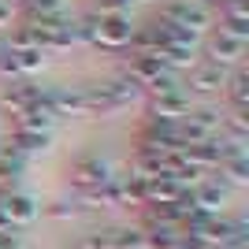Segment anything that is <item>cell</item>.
<instances>
[{
	"label": "cell",
	"mask_w": 249,
	"mask_h": 249,
	"mask_svg": "<svg viewBox=\"0 0 249 249\" xmlns=\"http://www.w3.org/2000/svg\"><path fill=\"white\" fill-rule=\"evenodd\" d=\"M49 142H52V134L15 130V134H11V153H19L22 160H26V156H37V153H45V149H49Z\"/></svg>",
	"instance_id": "obj_13"
},
{
	"label": "cell",
	"mask_w": 249,
	"mask_h": 249,
	"mask_svg": "<svg viewBox=\"0 0 249 249\" xmlns=\"http://www.w3.org/2000/svg\"><path fill=\"white\" fill-rule=\"evenodd\" d=\"M78 208H74V201H56V205H49V216L52 219H71Z\"/></svg>",
	"instance_id": "obj_20"
},
{
	"label": "cell",
	"mask_w": 249,
	"mask_h": 249,
	"mask_svg": "<svg viewBox=\"0 0 249 249\" xmlns=\"http://www.w3.org/2000/svg\"><path fill=\"white\" fill-rule=\"evenodd\" d=\"M223 93L231 97V112H246V104H249V74L242 71V67L227 74V86H223Z\"/></svg>",
	"instance_id": "obj_14"
},
{
	"label": "cell",
	"mask_w": 249,
	"mask_h": 249,
	"mask_svg": "<svg viewBox=\"0 0 249 249\" xmlns=\"http://www.w3.org/2000/svg\"><path fill=\"white\" fill-rule=\"evenodd\" d=\"M71 182L78 190H97L104 182H112V167L104 164L101 156H82V160H74L71 167Z\"/></svg>",
	"instance_id": "obj_6"
},
{
	"label": "cell",
	"mask_w": 249,
	"mask_h": 249,
	"mask_svg": "<svg viewBox=\"0 0 249 249\" xmlns=\"http://www.w3.org/2000/svg\"><path fill=\"white\" fill-rule=\"evenodd\" d=\"M22 4H26V0H22Z\"/></svg>",
	"instance_id": "obj_26"
},
{
	"label": "cell",
	"mask_w": 249,
	"mask_h": 249,
	"mask_svg": "<svg viewBox=\"0 0 249 249\" xmlns=\"http://www.w3.org/2000/svg\"><path fill=\"white\" fill-rule=\"evenodd\" d=\"M208 4H219V8H227V4H234V0H208Z\"/></svg>",
	"instance_id": "obj_24"
},
{
	"label": "cell",
	"mask_w": 249,
	"mask_h": 249,
	"mask_svg": "<svg viewBox=\"0 0 249 249\" xmlns=\"http://www.w3.org/2000/svg\"><path fill=\"white\" fill-rule=\"evenodd\" d=\"M15 56V71H19V78L22 74H37L45 67V52L41 49H30V52H11Z\"/></svg>",
	"instance_id": "obj_17"
},
{
	"label": "cell",
	"mask_w": 249,
	"mask_h": 249,
	"mask_svg": "<svg viewBox=\"0 0 249 249\" xmlns=\"http://www.w3.org/2000/svg\"><path fill=\"white\" fill-rule=\"evenodd\" d=\"M0 249H22L19 234H15V231H4V234H0Z\"/></svg>",
	"instance_id": "obj_22"
},
{
	"label": "cell",
	"mask_w": 249,
	"mask_h": 249,
	"mask_svg": "<svg viewBox=\"0 0 249 249\" xmlns=\"http://www.w3.org/2000/svg\"><path fill=\"white\" fill-rule=\"evenodd\" d=\"M223 108H216V104H201V108H190V123H197L201 130H208V134H219V126H223Z\"/></svg>",
	"instance_id": "obj_15"
},
{
	"label": "cell",
	"mask_w": 249,
	"mask_h": 249,
	"mask_svg": "<svg viewBox=\"0 0 249 249\" xmlns=\"http://www.w3.org/2000/svg\"><path fill=\"white\" fill-rule=\"evenodd\" d=\"M11 19H15V4H11V0H0V30H8Z\"/></svg>",
	"instance_id": "obj_21"
},
{
	"label": "cell",
	"mask_w": 249,
	"mask_h": 249,
	"mask_svg": "<svg viewBox=\"0 0 249 249\" xmlns=\"http://www.w3.org/2000/svg\"><path fill=\"white\" fill-rule=\"evenodd\" d=\"M246 45L242 37H231V34L216 30L212 37H208V63H219V67H227V63H238L242 56H246Z\"/></svg>",
	"instance_id": "obj_9"
},
{
	"label": "cell",
	"mask_w": 249,
	"mask_h": 249,
	"mask_svg": "<svg viewBox=\"0 0 249 249\" xmlns=\"http://www.w3.org/2000/svg\"><path fill=\"white\" fill-rule=\"evenodd\" d=\"M126 78L138 86V89H149V93H164V89H175L171 82V71L156 56H130V67H126Z\"/></svg>",
	"instance_id": "obj_1"
},
{
	"label": "cell",
	"mask_w": 249,
	"mask_h": 249,
	"mask_svg": "<svg viewBox=\"0 0 249 249\" xmlns=\"http://www.w3.org/2000/svg\"><path fill=\"white\" fill-rule=\"evenodd\" d=\"M30 19H60L63 15V0H26Z\"/></svg>",
	"instance_id": "obj_18"
},
{
	"label": "cell",
	"mask_w": 249,
	"mask_h": 249,
	"mask_svg": "<svg viewBox=\"0 0 249 249\" xmlns=\"http://www.w3.org/2000/svg\"><path fill=\"white\" fill-rule=\"evenodd\" d=\"M190 97L182 93V89H164V93H153V101H149V115H153V123H182V119H190Z\"/></svg>",
	"instance_id": "obj_4"
},
{
	"label": "cell",
	"mask_w": 249,
	"mask_h": 249,
	"mask_svg": "<svg viewBox=\"0 0 249 249\" xmlns=\"http://www.w3.org/2000/svg\"><path fill=\"white\" fill-rule=\"evenodd\" d=\"M190 208H197V212H205V216H219L223 212V205H227V182H201V186H194L186 194Z\"/></svg>",
	"instance_id": "obj_7"
},
{
	"label": "cell",
	"mask_w": 249,
	"mask_h": 249,
	"mask_svg": "<svg viewBox=\"0 0 249 249\" xmlns=\"http://www.w3.org/2000/svg\"><path fill=\"white\" fill-rule=\"evenodd\" d=\"M219 30L231 34V37H242V41H249V8H246V0H234V4H227V8H223Z\"/></svg>",
	"instance_id": "obj_11"
},
{
	"label": "cell",
	"mask_w": 249,
	"mask_h": 249,
	"mask_svg": "<svg viewBox=\"0 0 249 249\" xmlns=\"http://www.w3.org/2000/svg\"><path fill=\"white\" fill-rule=\"evenodd\" d=\"M134 22H130V11L126 15H97L93 22V45L101 49H126L130 37H134Z\"/></svg>",
	"instance_id": "obj_3"
},
{
	"label": "cell",
	"mask_w": 249,
	"mask_h": 249,
	"mask_svg": "<svg viewBox=\"0 0 249 249\" xmlns=\"http://www.w3.org/2000/svg\"><path fill=\"white\" fill-rule=\"evenodd\" d=\"M78 249H112V231H93L78 242Z\"/></svg>",
	"instance_id": "obj_19"
},
{
	"label": "cell",
	"mask_w": 249,
	"mask_h": 249,
	"mask_svg": "<svg viewBox=\"0 0 249 249\" xmlns=\"http://www.w3.org/2000/svg\"><path fill=\"white\" fill-rule=\"evenodd\" d=\"M142 197H145V205H178V201H186V190L175 178H153V182L142 186Z\"/></svg>",
	"instance_id": "obj_10"
},
{
	"label": "cell",
	"mask_w": 249,
	"mask_h": 249,
	"mask_svg": "<svg viewBox=\"0 0 249 249\" xmlns=\"http://www.w3.org/2000/svg\"><path fill=\"white\" fill-rule=\"evenodd\" d=\"M205 249H238V246H227V242H208Z\"/></svg>",
	"instance_id": "obj_23"
},
{
	"label": "cell",
	"mask_w": 249,
	"mask_h": 249,
	"mask_svg": "<svg viewBox=\"0 0 249 249\" xmlns=\"http://www.w3.org/2000/svg\"><path fill=\"white\" fill-rule=\"evenodd\" d=\"M0 52H4V41H0Z\"/></svg>",
	"instance_id": "obj_25"
},
{
	"label": "cell",
	"mask_w": 249,
	"mask_h": 249,
	"mask_svg": "<svg viewBox=\"0 0 249 249\" xmlns=\"http://www.w3.org/2000/svg\"><path fill=\"white\" fill-rule=\"evenodd\" d=\"M52 123H56V115H52L41 101H37V104H30L26 112H19V115H15V130H34V134H49V130H52Z\"/></svg>",
	"instance_id": "obj_12"
},
{
	"label": "cell",
	"mask_w": 249,
	"mask_h": 249,
	"mask_svg": "<svg viewBox=\"0 0 249 249\" xmlns=\"http://www.w3.org/2000/svg\"><path fill=\"white\" fill-rule=\"evenodd\" d=\"M227 67H219V63H194L190 67V89L194 93H223V86H227Z\"/></svg>",
	"instance_id": "obj_8"
},
{
	"label": "cell",
	"mask_w": 249,
	"mask_h": 249,
	"mask_svg": "<svg viewBox=\"0 0 249 249\" xmlns=\"http://www.w3.org/2000/svg\"><path fill=\"white\" fill-rule=\"evenodd\" d=\"M160 19L171 22V26H182V30H190V34H205L208 26H212L208 8L197 4V0H171V4H164Z\"/></svg>",
	"instance_id": "obj_2"
},
{
	"label": "cell",
	"mask_w": 249,
	"mask_h": 249,
	"mask_svg": "<svg viewBox=\"0 0 249 249\" xmlns=\"http://www.w3.org/2000/svg\"><path fill=\"white\" fill-rule=\"evenodd\" d=\"M0 212H4V219H8L11 231H15V227H30L41 208H37V201H34L30 194L8 190V194H0Z\"/></svg>",
	"instance_id": "obj_5"
},
{
	"label": "cell",
	"mask_w": 249,
	"mask_h": 249,
	"mask_svg": "<svg viewBox=\"0 0 249 249\" xmlns=\"http://www.w3.org/2000/svg\"><path fill=\"white\" fill-rule=\"evenodd\" d=\"M219 175H227V182H234V186H246L249 182V160L246 156H231V160L219 164Z\"/></svg>",
	"instance_id": "obj_16"
}]
</instances>
